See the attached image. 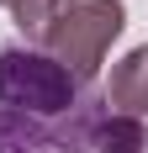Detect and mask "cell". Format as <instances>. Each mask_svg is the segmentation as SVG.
Masks as SVG:
<instances>
[{"mask_svg":"<svg viewBox=\"0 0 148 153\" xmlns=\"http://www.w3.org/2000/svg\"><path fill=\"white\" fill-rule=\"evenodd\" d=\"M106 122L111 106L90 79L27 42H0V153H95Z\"/></svg>","mask_w":148,"mask_h":153,"instance_id":"1","label":"cell"},{"mask_svg":"<svg viewBox=\"0 0 148 153\" xmlns=\"http://www.w3.org/2000/svg\"><path fill=\"white\" fill-rule=\"evenodd\" d=\"M95 153H148V122H127V116H111L95 143Z\"/></svg>","mask_w":148,"mask_h":153,"instance_id":"4","label":"cell"},{"mask_svg":"<svg viewBox=\"0 0 148 153\" xmlns=\"http://www.w3.org/2000/svg\"><path fill=\"white\" fill-rule=\"evenodd\" d=\"M16 27L32 53L64 63L79 79H95V69L106 63L111 42L127 27V5L122 0H21Z\"/></svg>","mask_w":148,"mask_h":153,"instance_id":"2","label":"cell"},{"mask_svg":"<svg viewBox=\"0 0 148 153\" xmlns=\"http://www.w3.org/2000/svg\"><path fill=\"white\" fill-rule=\"evenodd\" d=\"M0 5H5V11H16V5H21V0H0Z\"/></svg>","mask_w":148,"mask_h":153,"instance_id":"5","label":"cell"},{"mask_svg":"<svg viewBox=\"0 0 148 153\" xmlns=\"http://www.w3.org/2000/svg\"><path fill=\"white\" fill-rule=\"evenodd\" d=\"M106 106L127 116V122H143L148 116V42L122 53L111 63V85H106Z\"/></svg>","mask_w":148,"mask_h":153,"instance_id":"3","label":"cell"}]
</instances>
